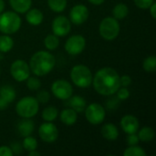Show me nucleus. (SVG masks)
<instances>
[{"instance_id":"nucleus-1","label":"nucleus","mask_w":156,"mask_h":156,"mask_svg":"<svg viewBox=\"0 0 156 156\" xmlns=\"http://www.w3.org/2000/svg\"><path fill=\"white\" fill-rule=\"evenodd\" d=\"M94 90L103 96H111L116 93L121 87L118 72L110 67L99 69L92 78Z\"/></svg>"},{"instance_id":"nucleus-2","label":"nucleus","mask_w":156,"mask_h":156,"mask_svg":"<svg viewBox=\"0 0 156 156\" xmlns=\"http://www.w3.org/2000/svg\"><path fill=\"white\" fill-rule=\"evenodd\" d=\"M56 60L54 56L45 50L36 52L30 58L29 68L36 76H45L48 74L55 66Z\"/></svg>"},{"instance_id":"nucleus-3","label":"nucleus","mask_w":156,"mask_h":156,"mask_svg":"<svg viewBox=\"0 0 156 156\" xmlns=\"http://www.w3.org/2000/svg\"><path fill=\"white\" fill-rule=\"evenodd\" d=\"M21 27V18L16 12L6 11L0 14V31L11 35L18 31Z\"/></svg>"},{"instance_id":"nucleus-4","label":"nucleus","mask_w":156,"mask_h":156,"mask_svg":"<svg viewBox=\"0 0 156 156\" xmlns=\"http://www.w3.org/2000/svg\"><path fill=\"white\" fill-rule=\"evenodd\" d=\"M72 82L80 88H88L92 83V73L85 65H76L70 71Z\"/></svg>"},{"instance_id":"nucleus-5","label":"nucleus","mask_w":156,"mask_h":156,"mask_svg":"<svg viewBox=\"0 0 156 156\" xmlns=\"http://www.w3.org/2000/svg\"><path fill=\"white\" fill-rule=\"evenodd\" d=\"M39 102L31 96L22 98L16 106V113L22 118H32L38 112Z\"/></svg>"},{"instance_id":"nucleus-6","label":"nucleus","mask_w":156,"mask_h":156,"mask_svg":"<svg viewBox=\"0 0 156 156\" xmlns=\"http://www.w3.org/2000/svg\"><path fill=\"white\" fill-rule=\"evenodd\" d=\"M120 24L118 20L114 17H105L101 20L100 27H99V31L101 36L108 41L115 39L120 33Z\"/></svg>"},{"instance_id":"nucleus-7","label":"nucleus","mask_w":156,"mask_h":156,"mask_svg":"<svg viewBox=\"0 0 156 156\" xmlns=\"http://www.w3.org/2000/svg\"><path fill=\"white\" fill-rule=\"evenodd\" d=\"M85 116L87 121L94 125L101 124L106 116L105 109L99 103H91L85 109Z\"/></svg>"},{"instance_id":"nucleus-8","label":"nucleus","mask_w":156,"mask_h":156,"mask_svg":"<svg viewBox=\"0 0 156 156\" xmlns=\"http://www.w3.org/2000/svg\"><path fill=\"white\" fill-rule=\"evenodd\" d=\"M51 91L58 100L66 101L72 96L73 89L69 81L65 80H58L52 83Z\"/></svg>"},{"instance_id":"nucleus-9","label":"nucleus","mask_w":156,"mask_h":156,"mask_svg":"<svg viewBox=\"0 0 156 156\" xmlns=\"http://www.w3.org/2000/svg\"><path fill=\"white\" fill-rule=\"evenodd\" d=\"M10 73L16 81H25L30 76L29 65L23 59H16L10 67Z\"/></svg>"},{"instance_id":"nucleus-10","label":"nucleus","mask_w":156,"mask_h":156,"mask_svg":"<svg viewBox=\"0 0 156 156\" xmlns=\"http://www.w3.org/2000/svg\"><path fill=\"white\" fill-rule=\"evenodd\" d=\"M85 47H86V40L84 37L81 35L71 36L65 43L66 51L72 56L80 54L84 50Z\"/></svg>"},{"instance_id":"nucleus-11","label":"nucleus","mask_w":156,"mask_h":156,"mask_svg":"<svg viewBox=\"0 0 156 156\" xmlns=\"http://www.w3.org/2000/svg\"><path fill=\"white\" fill-rule=\"evenodd\" d=\"M39 137L48 144L54 143L58 137V131L52 122H46L40 125L38 129Z\"/></svg>"},{"instance_id":"nucleus-12","label":"nucleus","mask_w":156,"mask_h":156,"mask_svg":"<svg viewBox=\"0 0 156 156\" xmlns=\"http://www.w3.org/2000/svg\"><path fill=\"white\" fill-rule=\"evenodd\" d=\"M51 27L54 35L58 37H65L71 29L70 20L65 16H58L52 21Z\"/></svg>"},{"instance_id":"nucleus-13","label":"nucleus","mask_w":156,"mask_h":156,"mask_svg":"<svg viewBox=\"0 0 156 156\" xmlns=\"http://www.w3.org/2000/svg\"><path fill=\"white\" fill-rule=\"evenodd\" d=\"M89 15V9L86 5H76L70 9L69 20L74 25H81L88 19Z\"/></svg>"},{"instance_id":"nucleus-14","label":"nucleus","mask_w":156,"mask_h":156,"mask_svg":"<svg viewBox=\"0 0 156 156\" xmlns=\"http://www.w3.org/2000/svg\"><path fill=\"white\" fill-rule=\"evenodd\" d=\"M16 99V90L13 87L5 85L0 88V110L7 108L8 104Z\"/></svg>"},{"instance_id":"nucleus-15","label":"nucleus","mask_w":156,"mask_h":156,"mask_svg":"<svg viewBox=\"0 0 156 156\" xmlns=\"http://www.w3.org/2000/svg\"><path fill=\"white\" fill-rule=\"evenodd\" d=\"M121 126L125 133H135L139 129V121L133 115H125L121 120Z\"/></svg>"},{"instance_id":"nucleus-16","label":"nucleus","mask_w":156,"mask_h":156,"mask_svg":"<svg viewBox=\"0 0 156 156\" xmlns=\"http://www.w3.org/2000/svg\"><path fill=\"white\" fill-rule=\"evenodd\" d=\"M44 16L42 12L37 8H30L27 11L26 19L28 24L32 26H38L42 23Z\"/></svg>"},{"instance_id":"nucleus-17","label":"nucleus","mask_w":156,"mask_h":156,"mask_svg":"<svg viewBox=\"0 0 156 156\" xmlns=\"http://www.w3.org/2000/svg\"><path fill=\"white\" fill-rule=\"evenodd\" d=\"M17 129H18L19 133L23 137L29 136L34 132L35 123H34V122L32 120H30V118H24V120H22L18 123Z\"/></svg>"},{"instance_id":"nucleus-18","label":"nucleus","mask_w":156,"mask_h":156,"mask_svg":"<svg viewBox=\"0 0 156 156\" xmlns=\"http://www.w3.org/2000/svg\"><path fill=\"white\" fill-rule=\"evenodd\" d=\"M102 137L108 141H115L119 136V131L116 125L112 123L105 124L101 129Z\"/></svg>"},{"instance_id":"nucleus-19","label":"nucleus","mask_w":156,"mask_h":156,"mask_svg":"<svg viewBox=\"0 0 156 156\" xmlns=\"http://www.w3.org/2000/svg\"><path fill=\"white\" fill-rule=\"evenodd\" d=\"M69 100V103L70 108L73 109L77 113H81L85 111L87 102L84 100V98L79 95H75L73 97H70Z\"/></svg>"},{"instance_id":"nucleus-20","label":"nucleus","mask_w":156,"mask_h":156,"mask_svg":"<svg viewBox=\"0 0 156 156\" xmlns=\"http://www.w3.org/2000/svg\"><path fill=\"white\" fill-rule=\"evenodd\" d=\"M77 119H78V114L71 108L65 109L60 113V121L66 125L69 126L73 125L77 122Z\"/></svg>"},{"instance_id":"nucleus-21","label":"nucleus","mask_w":156,"mask_h":156,"mask_svg":"<svg viewBox=\"0 0 156 156\" xmlns=\"http://www.w3.org/2000/svg\"><path fill=\"white\" fill-rule=\"evenodd\" d=\"M9 3L15 12L23 14L30 9L32 0H9Z\"/></svg>"},{"instance_id":"nucleus-22","label":"nucleus","mask_w":156,"mask_h":156,"mask_svg":"<svg viewBox=\"0 0 156 156\" xmlns=\"http://www.w3.org/2000/svg\"><path fill=\"white\" fill-rule=\"evenodd\" d=\"M112 14H113V17L116 18L117 20H121V19H123L125 18L128 14H129V8L128 6L125 5V4H122V3H120V4H117L113 10H112Z\"/></svg>"},{"instance_id":"nucleus-23","label":"nucleus","mask_w":156,"mask_h":156,"mask_svg":"<svg viewBox=\"0 0 156 156\" xmlns=\"http://www.w3.org/2000/svg\"><path fill=\"white\" fill-rule=\"evenodd\" d=\"M154 136H155L154 131L151 127H144L142 130H140V132L138 133L139 140L142 142H144V143H149V142L153 141Z\"/></svg>"},{"instance_id":"nucleus-24","label":"nucleus","mask_w":156,"mask_h":156,"mask_svg":"<svg viewBox=\"0 0 156 156\" xmlns=\"http://www.w3.org/2000/svg\"><path fill=\"white\" fill-rule=\"evenodd\" d=\"M14 46V41L11 37L5 34L0 36V52L6 53L12 49Z\"/></svg>"},{"instance_id":"nucleus-25","label":"nucleus","mask_w":156,"mask_h":156,"mask_svg":"<svg viewBox=\"0 0 156 156\" xmlns=\"http://www.w3.org/2000/svg\"><path fill=\"white\" fill-rule=\"evenodd\" d=\"M58 110L53 106H49L44 109L42 112V118L45 122H53L58 117Z\"/></svg>"},{"instance_id":"nucleus-26","label":"nucleus","mask_w":156,"mask_h":156,"mask_svg":"<svg viewBox=\"0 0 156 156\" xmlns=\"http://www.w3.org/2000/svg\"><path fill=\"white\" fill-rule=\"evenodd\" d=\"M49 8L57 13L63 12L67 6V0H48Z\"/></svg>"},{"instance_id":"nucleus-27","label":"nucleus","mask_w":156,"mask_h":156,"mask_svg":"<svg viewBox=\"0 0 156 156\" xmlns=\"http://www.w3.org/2000/svg\"><path fill=\"white\" fill-rule=\"evenodd\" d=\"M44 45L45 47L49 49V50H54L56 49L58 45H59V39L58 37V36L56 35H48L45 37L44 39Z\"/></svg>"},{"instance_id":"nucleus-28","label":"nucleus","mask_w":156,"mask_h":156,"mask_svg":"<svg viewBox=\"0 0 156 156\" xmlns=\"http://www.w3.org/2000/svg\"><path fill=\"white\" fill-rule=\"evenodd\" d=\"M124 156H146V153L145 151L142 148L139 147L137 145H132L129 148L125 149L124 153H123Z\"/></svg>"},{"instance_id":"nucleus-29","label":"nucleus","mask_w":156,"mask_h":156,"mask_svg":"<svg viewBox=\"0 0 156 156\" xmlns=\"http://www.w3.org/2000/svg\"><path fill=\"white\" fill-rule=\"evenodd\" d=\"M144 69L147 72H154L156 70V58L154 56L147 57L144 61Z\"/></svg>"},{"instance_id":"nucleus-30","label":"nucleus","mask_w":156,"mask_h":156,"mask_svg":"<svg viewBox=\"0 0 156 156\" xmlns=\"http://www.w3.org/2000/svg\"><path fill=\"white\" fill-rule=\"evenodd\" d=\"M23 147L25 148V150H27L28 152L34 151L37 147V141L31 135L26 136L23 141Z\"/></svg>"},{"instance_id":"nucleus-31","label":"nucleus","mask_w":156,"mask_h":156,"mask_svg":"<svg viewBox=\"0 0 156 156\" xmlns=\"http://www.w3.org/2000/svg\"><path fill=\"white\" fill-rule=\"evenodd\" d=\"M27 80V86L30 90H37L41 87V82L37 78L29 76Z\"/></svg>"},{"instance_id":"nucleus-32","label":"nucleus","mask_w":156,"mask_h":156,"mask_svg":"<svg viewBox=\"0 0 156 156\" xmlns=\"http://www.w3.org/2000/svg\"><path fill=\"white\" fill-rule=\"evenodd\" d=\"M38 102L41 103H47L49 100H50V94L48 93V91L47 90H40L39 92H37V98Z\"/></svg>"},{"instance_id":"nucleus-33","label":"nucleus","mask_w":156,"mask_h":156,"mask_svg":"<svg viewBox=\"0 0 156 156\" xmlns=\"http://www.w3.org/2000/svg\"><path fill=\"white\" fill-rule=\"evenodd\" d=\"M116 93H117V98L120 101H125L130 97V91L127 89V87L119 88V90L116 91Z\"/></svg>"},{"instance_id":"nucleus-34","label":"nucleus","mask_w":156,"mask_h":156,"mask_svg":"<svg viewBox=\"0 0 156 156\" xmlns=\"http://www.w3.org/2000/svg\"><path fill=\"white\" fill-rule=\"evenodd\" d=\"M134 1V4L139 7V8H142V9H148L152 4L154 2V0H133Z\"/></svg>"},{"instance_id":"nucleus-35","label":"nucleus","mask_w":156,"mask_h":156,"mask_svg":"<svg viewBox=\"0 0 156 156\" xmlns=\"http://www.w3.org/2000/svg\"><path fill=\"white\" fill-rule=\"evenodd\" d=\"M140 140H139V137L138 135L135 133H130L127 137V144L132 146V145H137L139 144Z\"/></svg>"},{"instance_id":"nucleus-36","label":"nucleus","mask_w":156,"mask_h":156,"mask_svg":"<svg viewBox=\"0 0 156 156\" xmlns=\"http://www.w3.org/2000/svg\"><path fill=\"white\" fill-rule=\"evenodd\" d=\"M120 82H121L122 86L128 87L132 83V78L129 75H123V76L120 77Z\"/></svg>"},{"instance_id":"nucleus-37","label":"nucleus","mask_w":156,"mask_h":156,"mask_svg":"<svg viewBox=\"0 0 156 156\" xmlns=\"http://www.w3.org/2000/svg\"><path fill=\"white\" fill-rule=\"evenodd\" d=\"M14 153L12 149L8 146H1L0 147V156H13Z\"/></svg>"},{"instance_id":"nucleus-38","label":"nucleus","mask_w":156,"mask_h":156,"mask_svg":"<svg viewBox=\"0 0 156 156\" xmlns=\"http://www.w3.org/2000/svg\"><path fill=\"white\" fill-rule=\"evenodd\" d=\"M149 9H150V13H151V16H152V17H153L154 19H155L156 18V4H155V2H154V3L152 4V5L149 7Z\"/></svg>"},{"instance_id":"nucleus-39","label":"nucleus","mask_w":156,"mask_h":156,"mask_svg":"<svg viewBox=\"0 0 156 156\" xmlns=\"http://www.w3.org/2000/svg\"><path fill=\"white\" fill-rule=\"evenodd\" d=\"M90 3H91L92 5H100L101 4L104 3L105 0H88Z\"/></svg>"},{"instance_id":"nucleus-40","label":"nucleus","mask_w":156,"mask_h":156,"mask_svg":"<svg viewBox=\"0 0 156 156\" xmlns=\"http://www.w3.org/2000/svg\"><path fill=\"white\" fill-rule=\"evenodd\" d=\"M28 155L29 156H39L40 155V153L39 152H36V150L34 151H30L28 153Z\"/></svg>"},{"instance_id":"nucleus-41","label":"nucleus","mask_w":156,"mask_h":156,"mask_svg":"<svg viewBox=\"0 0 156 156\" xmlns=\"http://www.w3.org/2000/svg\"><path fill=\"white\" fill-rule=\"evenodd\" d=\"M4 8H5V2L4 0H0V14L4 11Z\"/></svg>"},{"instance_id":"nucleus-42","label":"nucleus","mask_w":156,"mask_h":156,"mask_svg":"<svg viewBox=\"0 0 156 156\" xmlns=\"http://www.w3.org/2000/svg\"><path fill=\"white\" fill-rule=\"evenodd\" d=\"M0 74H1V70H0Z\"/></svg>"}]
</instances>
